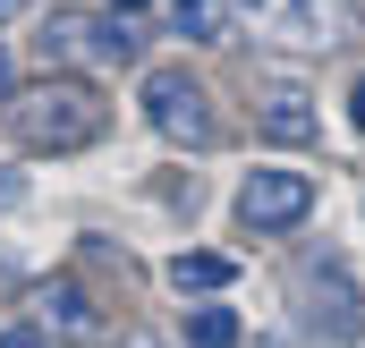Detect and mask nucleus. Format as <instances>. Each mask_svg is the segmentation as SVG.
<instances>
[{
    "instance_id": "obj_1",
    "label": "nucleus",
    "mask_w": 365,
    "mask_h": 348,
    "mask_svg": "<svg viewBox=\"0 0 365 348\" xmlns=\"http://www.w3.org/2000/svg\"><path fill=\"white\" fill-rule=\"evenodd\" d=\"M102 128H110V111L93 102V86H68V77H43L34 93L9 102V136L26 153H86Z\"/></svg>"
},
{
    "instance_id": "obj_2",
    "label": "nucleus",
    "mask_w": 365,
    "mask_h": 348,
    "mask_svg": "<svg viewBox=\"0 0 365 348\" xmlns=\"http://www.w3.org/2000/svg\"><path fill=\"white\" fill-rule=\"evenodd\" d=\"M136 102H145V128H153L162 145H195V153H204V145L221 136V119H212V93L195 86L179 60L145 68V93H136Z\"/></svg>"
},
{
    "instance_id": "obj_3",
    "label": "nucleus",
    "mask_w": 365,
    "mask_h": 348,
    "mask_svg": "<svg viewBox=\"0 0 365 348\" xmlns=\"http://www.w3.org/2000/svg\"><path fill=\"white\" fill-rule=\"evenodd\" d=\"M306 213H314V178H306V170H280V162L247 170V187H238V221H247L255 238H272V230H297Z\"/></svg>"
},
{
    "instance_id": "obj_4",
    "label": "nucleus",
    "mask_w": 365,
    "mask_h": 348,
    "mask_svg": "<svg viewBox=\"0 0 365 348\" xmlns=\"http://www.w3.org/2000/svg\"><path fill=\"white\" fill-rule=\"evenodd\" d=\"M306 332L314 340H331V348H349L365 332V306H357V289H349V272L340 263H306Z\"/></svg>"
},
{
    "instance_id": "obj_5",
    "label": "nucleus",
    "mask_w": 365,
    "mask_h": 348,
    "mask_svg": "<svg viewBox=\"0 0 365 348\" xmlns=\"http://www.w3.org/2000/svg\"><path fill=\"white\" fill-rule=\"evenodd\" d=\"M60 51H77V60H93V68H128L136 60V26L110 9V17H68L60 26Z\"/></svg>"
},
{
    "instance_id": "obj_6",
    "label": "nucleus",
    "mask_w": 365,
    "mask_h": 348,
    "mask_svg": "<svg viewBox=\"0 0 365 348\" xmlns=\"http://www.w3.org/2000/svg\"><path fill=\"white\" fill-rule=\"evenodd\" d=\"M230 280H238V263H230V255H212V247L170 255V289H179V297H221Z\"/></svg>"
},
{
    "instance_id": "obj_7",
    "label": "nucleus",
    "mask_w": 365,
    "mask_h": 348,
    "mask_svg": "<svg viewBox=\"0 0 365 348\" xmlns=\"http://www.w3.org/2000/svg\"><path fill=\"white\" fill-rule=\"evenodd\" d=\"M43 306H51V323H60L68 340H93V332H102V314L86 306V289H77V280H51V289H43Z\"/></svg>"
},
{
    "instance_id": "obj_8",
    "label": "nucleus",
    "mask_w": 365,
    "mask_h": 348,
    "mask_svg": "<svg viewBox=\"0 0 365 348\" xmlns=\"http://www.w3.org/2000/svg\"><path fill=\"white\" fill-rule=\"evenodd\" d=\"M314 128H323V119L306 111V93H272V102H264V136H272V145H306Z\"/></svg>"
},
{
    "instance_id": "obj_9",
    "label": "nucleus",
    "mask_w": 365,
    "mask_h": 348,
    "mask_svg": "<svg viewBox=\"0 0 365 348\" xmlns=\"http://www.w3.org/2000/svg\"><path fill=\"white\" fill-rule=\"evenodd\" d=\"M187 348H238V306H195L187 314Z\"/></svg>"
},
{
    "instance_id": "obj_10",
    "label": "nucleus",
    "mask_w": 365,
    "mask_h": 348,
    "mask_svg": "<svg viewBox=\"0 0 365 348\" xmlns=\"http://www.w3.org/2000/svg\"><path fill=\"white\" fill-rule=\"evenodd\" d=\"M170 17L187 43H221V0H170Z\"/></svg>"
},
{
    "instance_id": "obj_11",
    "label": "nucleus",
    "mask_w": 365,
    "mask_h": 348,
    "mask_svg": "<svg viewBox=\"0 0 365 348\" xmlns=\"http://www.w3.org/2000/svg\"><path fill=\"white\" fill-rule=\"evenodd\" d=\"M0 348H51V332H43V323H9V332H0Z\"/></svg>"
},
{
    "instance_id": "obj_12",
    "label": "nucleus",
    "mask_w": 365,
    "mask_h": 348,
    "mask_svg": "<svg viewBox=\"0 0 365 348\" xmlns=\"http://www.w3.org/2000/svg\"><path fill=\"white\" fill-rule=\"evenodd\" d=\"M349 128H357V136H365V77H357V86H349Z\"/></svg>"
},
{
    "instance_id": "obj_13",
    "label": "nucleus",
    "mask_w": 365,
    "mask_h": 348,
    "mask_svg": "<svg viewBox=\"0 0 365 348\" xmlns=\"http://www.w3.org/2000/svg\"><path fill=\"white\" fill-rule=\"evenodd\" d=\"M110 9H119V17H136V9H153V0H110Z\"/></svg>"
},
{
    "instance_id": "obj_14",
    "label": "nucleus",
    "mask_w": 365,
    "mask_h": 348,
    "mask_svg": "<svg viewBox=\"0 0 365 348\" xmlns=\"http://www.w3.org/2000/svg\"><path fill=\"white\" fill-rule=\"evenodd\" d=\"M17 9H26V0H0V17H17Z\"/></svg>"
},
{
    "instance_id": "obj_15",
    "label": "nucleus",
    "mask_w": 365,
    "mask_h": 348,
    "mask_svg": "<svg viewBox=\"0 0 365 348\" xmlns=\"http://www.w3.org/2000/svg\"><path fill=\"white\" fill-rule=\"evenodd\" d=\"M0 93H9V51H0Z\"/></svg>"
},
{
    "instance_id": "obj_16",
    "label": "nucleus",
    "mask_w": 365,
    "mask_h": 348,
    "mask_svg": "<svg viewBox=\"0 0 365 348\" xmlns=\"http://www.w3.org/2000/svg\"><path fill=\"white\" fill-rule=\"evenodd\" d=\"M136 348H162V340H136Z\"/></svg>"
}]
</instances>
